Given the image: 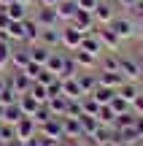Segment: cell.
<instances>
[{"instance_id": "49", "label": "cell", "mask_w": 143, "mask_h": 146, "mask_svg": "<svg viewBox=\"0 0 143 146\" xmlns=\"http://www.w3.org/2000/svg\"><path fill=\"white\" fill-rule=\"evenodd\" d=\"M135 133H138V138H143V116H138V114H135Z\"/></svg>"}, {"instance_id": "26", "label": "cell", "mask_w": 143, "mask_h": 146, "mask_svg": "<svg viewBox=\"0 0 143 146\" xmlns=\"http://www.w3.org/2000/svg\"><path fill=\"white\" fill-rule=\"evenodd\" d=\"M116 95H119V98H124L127 103H132V100L140 95V89H138V84H135V81H124L122 87L116 89Z\"/></svg>"}, {"instance_id": "35", "label": "cell", "mask_w": 143, "mask_h": 146, "mask_svg": "<svg viewBox=\"0 0 143 146\" xmlns=\"http://www.w3.org/2000/svg\"><path fill=\"white\" fill-rule=\"evenodd\" d=\"M5 33H8V41L11 43H22V38H24V27H22V22H11Z\"/></svg>"}, {"instance_id": "54", "label": "cell", "mask_w": 143, "mask_h": 146, "mask_svg": "<svg viewBox=\"0 0 143 146\" xmlns=\"http://www.w3.org/2000/svg\"><path fill=\"white\" fill-rule=\"evenodd\" d=\"M3 89H5V76L0 73V92H3Z\"/></svg>"}, {"instance_id": "12", "label": "cell", "mask_w": 143, "mask_h": 146, "mask_svg": "<svg viewBox=\"0 0 143 146\" xmlns=\"http://www.w3.org/2000/svg\"><path fill=\"white\" fill-rule=\"evenodd\" d=\"M127 78L122 73H111V70H100L97 68V87H108V89H119Z\"/></svg>"}, {"instance_id": "17", "label": "cell", "mask_w": 143, "mask_h": 146, "mask_svg": "<svg viewBox=\"0 0 143 146\" xmlns=\"http://www.w3.org/2000/svg\"><path fill=\"white\" fill-rule=\"evenodd\" d=\"M70 57H73V62H76V68H78V70H95V65H97V57H92V54L84 52V49L70 52Z\"/></svg>"}, {"instance_id": "28", "label": "cell", "mask_w": 143, "mask_h": 146, "mask_svg": "<svg viewBox=\"0 0 143 146\" xmlns=\"http://www.w3.org/2000/svg\"><path fill=\"white\" fill-rule=\"evenodd\" d=\"M113 95H116V89H108V87H97L95 92H92V100H95L97 106H108L113 100Z\"/></svg>"}, {"instance_id": "31", "label": "cell", "mask_w": 143, "mask_h": 146, "mask_svg": "<svg viewBox=\"0 0 143 146\" xmlns=\"http://www.w3.org/2000/svg\"><path fill=\"white\" fill-rule=\"evenodd\" d=\"M22 116H24V114H22L19 103H11V106H5V114H3V119H0V122H5V125H16Z\"/></svg>"}, {"instance_id": "36", "label": "cell", "mask_w": 143, "mask_h": 146, "mask_svg": "<svg viewBox=\"0 0 143 146\" xmlns=\"http://www.w3.org/2000/svg\"><path fill=\"white\" fill-rule=\"evenodd\" d=\"M81 111H84L86 116H97V111H100V106L92 100V95H84L81 98Z\"/></svg>"}, {"instance_id": "60", "label": "cell", "mask_w": 143, "mask_h": 146, "mask_svg": "<svg viewBox=\"0 0 143 146\" xmlns=\"http://www.w3.org/2000/svg\"><path fill=\"white\" fill-rule=\"evenodd\" d=\"M59 146H62V143H59Z\"/></svg>"}, {"instance_id": "27", "label": "cell", "mask_w": 143, "mask_h": 146, "mask_svg": "<svg viewBox=\"0 0 143 146\" xmlns=\"http://www.w3.org/2000/svg\"><path fill=\"white\" fill-rule=\"evenodd\" d=\"M78 122H81V130H84V138L95 135V133H97V127H100L97 116H86V114H81V116H78Z\"/></svg>"}, {"instance_id": "42", "label": "cell", "mask_w": 143, "mask_h": 146, "mask_svg": "<svg viewBox=\"0 0 143 146\" xmlns=\"http://www.w3.org/2000/svg\"><path fill=\"white\" fill-rule=\"evenodd\" d=\"M57 95H62V78H59V76L49 84V98H57Z\"/></svg>"}, {"instance_id": "55", "label": "cell", "mask_w": 143, "mask_h": 146, "mask_svg": "<svg viewBox=\"0 0 143 146\" xmlns=\"http://www.w3.org/2000/svg\"><path fill=\"white\" fill-rule=\"evenodd\" d=\"M14 0H0V8H5V5H11Z\"/></svg>"}, {"instance_id": "41", "label": "cell", "mask_w": 143, "mask_h": 146, "mask_svg": "<svg viewBox=\"0 0 143 146\" xmlns=\"http://www.w3.org/2000/svg\"><path fill=\"white\" fill-rule=\"evenodd\" d=\"M84 111H81V98L78 100H68V114L65 116H81Z\"/></svg>"}, {"instance_id": "9", "label": "cell", "mask_w": 143, "mask_h": 146, "mask_svg": "<svg viewBox=\"0 0 143 146\" xmlns=\"http://www.w3.org/2000/svg\"><path fill=\"white\" fill-rule=\"evenodd\" d=\"M14 133H16L19 141H27V138L38 135V122L32 119V116H22V119L14 125Z\"/></svg>"}, {"instance_id": "25", "label": "cell", "mask_w": 143, "mask_h": 146, "mask_svg": "<svg viewBox=\"0 0 143 146\" xmlns=\"http://www.w3.org/2000/svg\"><path fill=\"white\" fill-rule=\"evenodd\" d=\"M54 49H49V46H43V43H32L30 46V60L32 62H38V65H46V60H49V54H51Z\"/></svg>"}, {"instance_id": "46", "label": "cell", "mask_w": 143, "mask_h": 146, "mask_svg": "<svg viewBox=\"0 0 143 146\" xmlns=\"http://www.w3.org/2000/svg\"><path fill=\"white\" fill-rule=\"evenodd\" d=\"M62 146H86V138H65Z\"/></svg>"}, {"instance_id": "16", "label": "cell", "mask_w": 143, "mask_h": 146, "mask_svg": "<svg viewBox=\"0 0 143 146\" xmlns=\"http://www.w3.org/2000/svg\"><path fill=\"white\" fill-rule=\"evenodd\" d=\"M73 27H78L81 33H95V16H92V11H81L78 8V14L73 16V22H70Z\"/></svg>"}, {"instance_id": "22", "label": "cell", "mask_w": 143, "mask_h": 146, "mask_svg": "<svg viewBox=\"0 0 143 146\" xmlns=\"http://www.w3.org/2000/svg\"><path fill=\"white\" fill-rule=\"evenodd\" d=\"M5 14H8V19L11 22H24L27 16H30V5H24V3H11V5H5Z\"/></svg>"}, {"instance_id": "32", "label": "cell", "mask_w": 143, "mask_h": 146, "mask_svg": "<svg viewBox=\"0 0 143 146\" xmlns=\"http://www.w3.org/2000/svg\"><path fill=\"white\" fill-rule=\"evenodd\" d=\"M11 52H14V43H11V41H0V73L8 68V62H11Z\"/></svg>"}, {"instance_id": "38", "label": "cell", "mask_w": 143, "mask_h": 146, "mask_svg": "<svg viewBox=\"0 0 143 146\" xmlns=\"http://www.w3.org/2000/svg\"><path fill=\"white\" fill-rule=\"evenodd\" d=\"M41 73H43V65H38V62H27V68H24V76L30 78V81H38V78H41Z\"/></svg>"}, {"instance_id": "4", "label": "cell", "mask_w": 143, "mask_h": 146, "mask_svg": "<svg viewBox=\"0 0 143 146\" xmlns=\"http://www.w3.org/2000/svg\"><path fill=\"white\" fill-rule=\"evenodd\" d=\"M92 16H95V25H100V27H108V25L113 22V16H116L113 0H100V3H97V8L92 11Z\"/></svg>"}, {"instance_id": "24", "label": "cell", "mask_w": 143, "mask_h": 146, "mask_svg": "<svg viewBox=\"0 0 143 146\" xmlns=\"http://www.w3.org/2000/svg\"><path fill=\"white\" fill-rule=\"evenodd\" d=\"M46 108L51 111V116H65V114H68V98H65V95H57V98H49Z\"/></svg>"}, {"instance_id": "56", "label": "cell", "mask_w": 143, "mask_h": 146, "mask_svg": "<svg viewBox=\"0 0 143 146\" xmlns=\"http://www.w3.org/2000/svg\"><path fill=\"white\" fill-rule=\"evenodd\" d=\"M3 114H5V106H3V103H0V119H3Z\"/></svg>"}, {"instance_id": "8", "label": "cell", "mask_w": 143, "mask_h": 146, "mask_svg": "<svg viewBox=\"0 0 143 146\" xmlns=\"http://www.w3.org/2000/svg\"><path fill=\"white\" fill-rule=\"evenodd\" d=\"M65 65H68V52H59V49H54V52L49 54V60H46V65H43V68H46L49 73H54V76L62 78Z\"/></svg>"}, {"instance_id": "21", "label": "cell", "mask_w": 143, "mask_h": 146, "mask_svg": "<svg viewBox=\"0 0 143 146\" xmlns=\"http://www.w3.org/2000/svg\"><path fill=\"white\" fill-rule=\"evenodd\" d=\"M62 95H65L68 100H78V98H84V92H81V84H78V78H76V76L62 78Z\"/></svg>"}, {"instance_id": "47", "label": "cell", "mask_w": 143, "mask_h": 146, "mask_svg": "<svg viewBox=\"0 0 143 146\" xmlns=\"http://www.w3.org/2000/svg\"><path fill=\"white\" fill-rule=\"evenodd\" d=\"M135 3H138V0H113V5H116V8H124V11H130Z\"/></svg>"}, {"instance_id": "11", "label": "cell", "mask_w": 143, "mask_h": 146, "mask_svg": "<svg viewBox=\"0 0 143 146\" xmlns=\"http://www.w3.org/2000/svg\"><path fill=\"white\" fill-rule=\"evenodd\" d=\"M5 84H8V87L14 89L16 95H24L27 89H30V84H32V81L24 76V70H11L8 76H5Z\"/></svg>"}, {"instance_id": "15", "label": "cell", "mask_w": 143, "mask_h": 146, "mask_svg": "<svg viewBox=\"0 0 143 146\" xmlns=\"http://www.w3.org/2000/svg\"><path fill=\"white\" fill-rule=\"evenodd\" d=\"M38 43H43V46H49V49H59L62 46V30H59V27H46V30H41V41Z\"/></svg>"}, {"instance_id": "13", "label": "cell", "mask_w": 143, "mask_h": 146, "mask_svg": "<svg viewBox=\"0 0 143 146\" xmlns=\"http://www.w3.org/2000/svg\"><path fill=\"white\" fill-rule=\"evenodd\" d=\"M54 8H57V16H59V22H62V25H70V22H73V16L78 14V3H76V0H59Z\"/></svg>"}, {"instance_id": "1", "label": "cell", "mask_w": 143, "mask_h": 146, "mask_svg": "<svg viewBox=\"0 0 143 146\" xmlns=\"http://www.w3.org/2000/svg\"><path fill=\"white\" fill-rule=\"evenodd\" d=\"M119 73H122L127 81H140L143 78V60H138L135 54L119 52Z\"/></svg>"}, {"instance_id": "6", "label": "cell", "mask_w": 143, "mask_h": 146, "mask_svg": "<svg viewBox=\"0 0 143 146\" xmlns=\"http://www.w3.org/2000/svg\"><path fill=\"white\" fill-rule=\"evenodd\" d=\"M38 135L54 138V141H65V133H62V116H51V119H46L43 125H38Z\"/></svg>"}, {"instance_id": "20", "label": "cell", "mask_w": 143, "mask_h": 146, "mask_svg": "<svg viewBox=\"0 0 143 146\" xmlns=\"http://www.w3.org/2000/svg\"><path fill=\"white\" fill-rule=\"evenodd\" d=\"M78 49L89 52L92 57H97V60L103 57V46H100V41H97V35H95V33H84V41H81V46H78Z\"/></svg>"}, {"instance_id": "14", "label": "cell", "mask_w": 143, "mask_h": 146, "mask_svg": "<svg viewBox=\"0 0 143 146\" xmlns=\"http://www.w3.org/2000/svg\"><path fill=\"white\" fill-rule=\"evenodd\" d=\"M22 27H24V38H22V43L32 46V43H38V41H41V25H38L32 16H27V19L22 22Z\"/></svg>"}, {"instance_id": "58", "label": "cell", "mask_w": 143, "mask_h": 146, "mask_svg": "<svg viewBox=\"0 0 143 146\" xmlns=\"http://www.w3.org/2000/svg\"><path fill=\"white\" fill-rule=\"evenodd\" d=\"M135 146H143V138H140V141H138V143H135Z\"/></svg>"}, {"instance_id": "53", "label": "cell", "mask_w": 143, "mask_h": 146, "mask_svg": "<svg viewBox=\"0 0 143 146\" xmlns=\"http://www.w3.org/2000/svg\"><path fill=\"white\" fill-rule=\"evenodd\" d=\"M59 0H38V5H49V8H54Z\"/></svg>"}, {"instance_id": "18", "label": "cell", "mask_w": 143, "mask_h": 146, "mask_svg": "<svg viewBox=\"0 0 143 146\" xmlns=\"http://www.w3.org/2000/svg\"><path fill=\"white\" fill-rule=\"evenodd\" d=\"M62 133H65V138H84L78 116H62Z\"/></svg>"}, {"instance_id": "37", "label": "cell", "mask_w": 143, "mask_h": 146, "mask_svg": "<svg viewBox=\"0 0 143 146\" xmlns=\"http://www.w3.org/2000/svg\"><path fill=\"white\" fill-rule=\"evenodd\" d=\"M113 119H116V114L111 111V106H100V111H97V122H100V125H113Z\"/></svg>"}, {"instance_id": "39", "label": "cell", "mask_w": 143, "mask_h": 146, "mask_svg": "<svg viewBox=\"0 0 143 146\" xmlns=\"http://www.w3.org/2000/svg\"><path fill=\"white\" fill-rule=\"evenodd\" d=\"M16 100H19V95H16L14 89L5 84V89L0 92V103H3V106H11V103H16Z\"/></svg>"}, {"instance_id": "44", "label": "cell", "mask_w": 143, "mask_h": 146, "mask_svg": "<svg viewBox=\"0 0 143 146\" xmlns=\"http://www.w3.org/2000/svg\"><path fill=\"white\" fill-rule=\"evenodd\" d=\"M76 3H78V8H81V11H95L100 0H76Z\"/></svg>"}, {"instance_id": "61", "label": "cell", "mask_w": 143, "mask_h": 146, "mask_svg": "<svg viewBox=\"0 0 143 146\" xmlns=\"http://www.w3.org/2000/svg\"><path fill=\"white\" fill-rule=\"evenodd\" d=\"M140 81H143V78H140Z\"/></svg>"}, {"instance_id": "19", "label": "cell", "mask_w": 143, "mask_h": 146, "mask_svg": "<svg viewBox=\"0 0 143 146\" xmlns=\"http://www.w3.org/2000/svg\"><path fill=\"white\" fill-rule=\"evenodd\" d=\"M76 78H78L81 92H84V95H92L97 89V70L95 73H92V70H78V76H76Z\"/></svg>"}, {"instance_id": "33", "label": "cell", "mask_w": 143, "mask_h": 146, "mask_svg": "<svg viewBox=\"0 0 143 146\" xmlns=\"http://www.w3.org/2000/svg\"><path fill=\"white\" fill-rule=\"evenodd\" d=\"M135 125V111H127V114H119L116 119H113V130H124V127H132Z\"/></svg>"}, {"instance_id": "2", "label": "cell", "mask_w": 143, "mask_h": 146, "mask_svg": "<svg viewBox=\"0 0 143 146\" xmlns=\"http://www.w3.org/2000/svg\"><path fill=\"white\" fill-rule=\"evenodd\" d=\"M108 27H111V30L116 33L122 41H130V38L135 35V30H138V22H135L132 16H119V14H116V16H113V22H111Z\"/></svg>"}, {"instance_id": "34", "label": "cell", "mask_w": 143, "mask_h": 146, "mask_svg": "<svg viewBox=\"0 0 143 146\" xmlns=\"http://www.w3.org/2000/svg\"><path fill=\"white\" fill-rule=\"evenodd\" d=\"M108 106H111V111H113L116 116H119V114H127V111H132V103H127V100L119 98V95H113V100H111Z\"/></svg>"}, {"instance_id": "40", "label": "cell", "mask_w": 143, "mask_h": 146, "mask_svg": "<svg viewBox=\"0 0 143 146\" xmlns=\"http://www.w3.org/2000/svg\"><path fill=\"white\" fill-rule=\"evenodd\" d=\"M32 119H35V122H38V125H43V122H46V119H51V111H49V108H46V103H43V106H41V108H38V111H35V114H32Z\"/></svg>"}, {"instance_id": "45", "label": "cell", "mask_w": 143, "mask_h": 146, "mask_svg": "<svg viewBox=\"0 0 143 146\" xmlns=\"http://www.w3.org/2000/svg\"><path fill=\"white\" fill-rule=\"evenodd\" d=\"M132 111H135V114H138V116H143V92H140L138 98L132 100Z\"/></svg>"}, {"instance_id": "30", "label": "cell", "mask_w": 143, "mask_h": 146, "mask_svg": "<svg viewBox=\"0 0 143 146\" xmlns=\"http://www.w3.org/2000/svg\"><path fill=\"white\" fill-rule=\"evenodd\" d=\"M27 92H30L32 98L38 100V103H49V87H46V84H41V81H32Z\"/></svg>"}, {"instance_id": "52", "label": "cell", "mask_w": 143, "mask_h": 146, "mask_svg": "<svg viewBox=\"0 0 143 146\" xmlns=\"http://www.w3.org/2000/svg\"><path fill=\"white\" fill-rule=\"evenodd\" d=\"M22 146H41V141H38V135H32L27 141H22Z\"/></svg>"}, {"instance_id": "23", "label": "cell", "mask_w": 143, "mask_h": 146, "mask_svg": "<svg viewBox=\"0 0 143 146\" xmlns=\"http://www.w3.org/2000/svg\"><path fill=\"white\" fill-rule=\"evenodd\" d=\"M16 103H19V108H22V114H24V116H32V114H35V111H38V108L43 106V103H38V100L32 98L30 92L19 95V100H16Z\"/></svg>"}, {"instance_id": "59", "label": "cell", "mask_w": 143, "mask_h": 146, "mask_svg": "<svg viewBox=\"0 0 143 146\" xmlns=\"http://www.w3.org/2000/svg\"><path fill=\"white\" fill-rule=\"evenodd\" d=\"M0 146H5V141H0Z\"/></svg>"}, {"instance_id": "5", "label": "cell", "mask_w": 143, "mask_h": 146, "mask_svg": "<svg viewBox=\"0 0 143 146\" xmlns=\"http://www.w3.org/2000/svg\"><path fill=\"white\" fill-rule=\"evenodd\" d=\"M95 35H97V41H100L103 49H108V52H119V46H122V38H119L116 33L111 30V27H100V25H97V27H95Z\"/></svg>"}, {"instance_id": "7", "label": "cell", "mask_w": 143, "mask_h": 146, "mask_svg": "<svg viewBox=\"0 0 143 146\" xmlns=\"http://www.w3.org/2000/svg\"><path fill=\"white\" fill-rule=\"evenodd\" d=\"M59 30H62V49L76 52V49L81 46V41H84V33H81L78 27H73V25H65V27H59Z\"/></svg>"}, {"instance_id": "43", "label": "cell", "mask_w": 143, "mask_h": 146, "mask_svg": "<svg viewBox=\"0 0 143 146\" xmlns=\"http://www.w3.org/2000/svg\"><path fill=\"white\" fill-rule=\"evenodd\" d=\"M130 11H132V19H135V22H143V0H138Z\"/></svg>"}, {"instance_id": "48", "label": "cell", "mask_w": 143, "mask_h": 146, "mask_svg": "<svg viewBox=\"0 0 143 146\" xmlns=\"http://www.w3.org/2000/svg\"><path fill=\"white\" fill-rule=\"evenodd\" d=\"M8 25H11L8 14H5V8H0V30H8Z\"/></svg>"}, {"instance_id": "57", "label": "cell", "mask_w": 143, "mask_h": 146, "mask_svg": "<svg viewBox=\"0 0 143 146\" xmlns=\"http://www.w3.org/2000/svg\"><path fill=\"white\" fill-rule=\"evenodd\" d=\"M16 3H24V5H32V0H16Z\"/></svg>"}, {"instance_id": "3", "label": "cell", "mask_w": 143, "mask_h": 146, "mask_svg": "<svg viewBox=\"0 0 143 146\" xmlns=\"http://www.w3.org/2000/svg\"><path fill=\"white\" fill-rule=\"evenodd\" d=\"M32 19L41 25V30H46V27H57L59 25V16H57V8H49V5H38L35 11H32Z\"/></svg>"}, {"instance_id": "51", "label": "cell", "mask_w": 143, "mask_h": 146, "mask_svg": "<svg viewBox=\"0 0 143 146\" xmlns=\"http://www.w3.org/2000/svg\"><path fill=\"white\" fill-rule=\"evenodd\" d=\"M135 57H138V60H143V38H140L138 43H135Z\"/></svg>"}, {"instance_id": "10", "label": "cell", "mask_w": 143, "mask_h": 146, "mask_svg": "<svg viewBox=\"0 0 143 146\" xmlns=\"http://www.w3.org/2000/svg\"><path fill=\"white\" fill-rule=\"evenodd\" d=\"M27 62H30V46H27V43H16L14 52H11V62L8 65L14 70H24Z\"/></svg>"}, {"instance_id": "29", "label": "cell", "mask_w": 143, "mask_h": 146, "mask_svg": "<svg viewBox=\"0 0 143 146\" xmlns=\"http://www.w3.org/2000/svg\"><path fill=\"white\" fill-rule=\"evenodd\" d=\"M100 70H111V73H119V52L103 54V57H100Z\"/></svg>"}, {"instance_id": "50", "label": "cell", "mask_w": 143, "mask_h": 146, "mask_svg": "<svg viewBox=\"0 0 143 146\" xmlns=\"http://www.w3.org/2000/svg\"><path fill=\"white\" fill-rule=\"evenodd\" d=\"M38 141H41V146H59L62 141H54V138H46V135H38Z\"/></svg>"}]
</instances>
